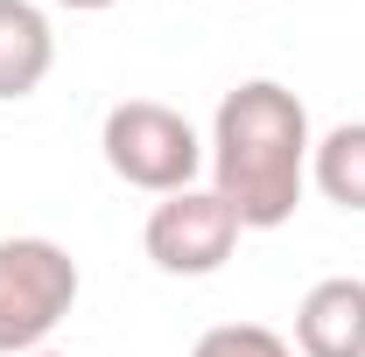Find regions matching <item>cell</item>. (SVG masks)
I'll return each instance as SVG.
<instances>
[{"mask_svg":"<svg viewBox=\"0 0 365 357\" xmlns=\"http://www.w3.org/2000/svg\"><path fill=\"white\" fill-rule=\"evenodd\" d=\"M211 189L232 203L239 231H274L309 189V112L281 78H246L211 119Z\"/></svg>","mask_w":365,"mask_h":357,"instance_id":"6da1fadb","label":"cell"},{"mask_svg":"<svg viewBox=\"0 0 365 357\" xmlns=\"http://www.w3.org/2000/svg\"><path fill=\"white\" fill-rule=\"evenodd\" d=\"M98 154H106V169L127 189H148V196L197 189V169L211 161L197 127L176 105H162V98H120L106 112V127H98Z\"/></svg>","mask_w":365,"mask_h":357,"instance_id":"7a4b0ae2","label":"cell"},{"mask_svg":"<svg viewBox=\"0 0 365 357\" xmlns=\"http://www.w3.org/2000/svg\"><path fill=\"white\" fill-rule=\"evenodd\" d=\"M78 287V260L56 238H0V357L43 351Z\"/></svg>","mask_w":365,"mask_h":357,"instance_id":"3957f363","label":"cell"},{"mask_svg":"<svg viewBox=\"0 0 365 357\" xmlns=\"http://www.w3.org/2000/svg\"><path fill=\"white\" fill-rule=\"evenodd\" d=\"M140 245H148V260H155L162 273L204 280V273H218L232 260L239 218H232V203L218 196V189H176V196H162V203L148 211Z\"/></svg>","mask_w":365,"mask_h":357,"instance_id":"277c9868","label":"cell"},{"mask_svg":"<svg viewBox=\"0 0 365 357\" xmlns=\"http://www.w3.org/2000/svg\"><path fill=\"white\" fill-rule=\"evenodd\" d=\"M295 351L302 357H365V280L330 273L295 309Z\"/></svg>","mask_w":365,"mask_h":357,"instance_id":"5b68a950","label":"cell"},{"mask_svg":"<svg viewBox=\"0 0 365 357\" xmlns=\"http://www.w3.org/2000/svg\"><path fill=\"white\" fill-rule=\"evenodd\" d=\"M56 63V36L36 0H0V98H29Z\"/></svg>","mask_w":365,"mask_h":357,"instance_id":"8992f818","label":"cell"},{"mask_svg":"<svg viewBox=\"0 0 365 357\" xmlns=\"http://www.w3.org/2000/svg\"><path fill=\"white\" fill-rule=\"evenodd\" d=\"M309 182L337 211H365V119H344L309 147Z\"/></svg>","mask_w":365,"mask_h":357,"instance_id":"52a82bcc","label":"cell"},{"mask_svg":"<svg viewBox=\"0 0 365 357\" xmlns=\"http://www.w3.org/2000/svg\"><path fill=\"white\" fill-rule=\"evenodd\" d=\"M190 357H302V351H295L288 336H274L267 322H218V329L197 336Z\"/></svg>","mask_w":365,"mask_h":357,"instance_id":"ba28073f","label":"cell"},{"mask_svg":"<svg viewBox=\"0 0 365 357\" xmlns=\"http://www.w3.org/2000/svg\"><path fill=\"white\" fill-rule=\"evenodd\" d=\"M49 7H71V14H98V7H120V0H49Z\"/></svg>","mask_w":365,"mask_h":357,"instance_id":"9c48e42d","label":"cell"},{"mask_svg":"<svg viewBox=\"0 0 365 357\" xmlns=\"http://www.w3.org/2000/svg\"><path fill=\"white\" fill-rule=\"evenodd\" d=\"M29 357H71V351H29Z\"/></svg>","mask_w":365,"mask_h":357,"instance_id":"30bf717a","label":"cell"},{"mask_svg":"<svg viewBox=\"0 0 365 357\" xmlns=\"http://www.w3.org/2000/svg\"><path fill=\"white\" fill-rule=\"evenodd\" d=\"M232 7H246V0H232Z\"/></svg>","mask_w":365,"mask_h":357,"instance_id":"8fae6325","label":"cell"}]
</instances>
